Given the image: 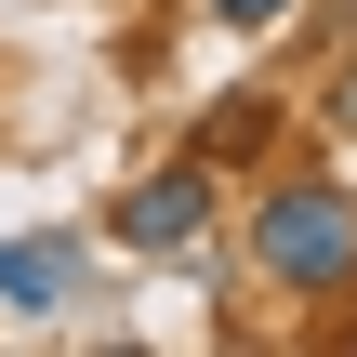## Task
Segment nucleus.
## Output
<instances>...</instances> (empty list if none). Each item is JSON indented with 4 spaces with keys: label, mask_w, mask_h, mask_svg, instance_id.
<instances>
[{
    "label": "nucleus",
    "mask_w": 357,
    "mask_h": 357,
    "mask_svg": "<svg viewBox=\"0 0 357 357\" xmlns=\"http://www.w3.org/2000/svg\"><path fill=\"white\" fill-rule=\"evenodd\" d=\"M252 265H265L278 291H305V305L357 291V199L331 172H278V185L252 199Z\"/></svg>",
    "instance_id": "obj_1"
},
{
    "label": "nucleus",
    "mask_w": 357,
    "mask_h": 357,
    "mask_svg": "<svg viewBox=\"0 0 357 357\" xmlns=\"http://www.w3.org/2000/svg\"><path fill=\"white\" fill-rule=\"evenodd\" d=\"M119 252H199V225H212V159H172V172H146L119 212Z\"/></svg>",
    "instance_id": "obj_2"
},
{
    "label": "nucleus",
    "mask_w": 357,
    "mask_h": 357,
    "mask_svg": "<svg viewBox=\"0 0 357 357\" xmlns=\"http://www.w3.org/2000/svg\"><path fill=\"white\" fill-rule=\"evenodd\" d=\"M0 305L13 318H66L79 305V238H0Z\"/></svg>",
    "instance_id": "obj_3"
},
{
    "label": "nucleus",
    "mask_w": 357,
    "mask_h": 357,
    "mask_svg": "<svg viewBox=\"0 0 357 357\" xmlns=\"http://www.w3.org/2000/svg\"><path fill=\"white\" fill-rule=\"evenodd\" d=\"M199 13H212V26H291L305 0H199Z\"/></svg>",
    "instance_id": "obj_4"
},
{
    "label": "nucleus",
    "mask_w": 357,
    "mask_h": 357,
    "mask_svg": "<svg viewBox=\"0 0 357 357\" xmlns=\"http://www.w3.org/2000/svg\"><path fill=\"white\" fill-rule=\"evenodd\" d=\"M331 119H344V132H357V66H344V79H331Z\"/></svg>",
    "instance_id": "obj_5"
}]
</instances>
